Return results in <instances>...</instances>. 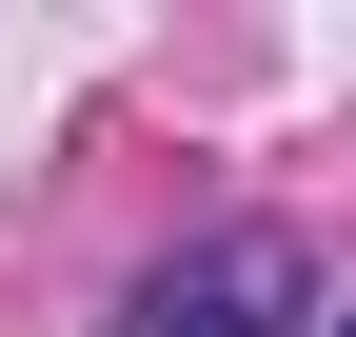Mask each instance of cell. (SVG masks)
<instances>
[{
	"mask_svg": "<svg viewBox=\"0 0 356 337\" xmlns=\"http://www.w3.org/2000/svg\"><path fill=\"white\" fill-rule=\"evenodd\" d=\"M297 298H317V258H297L277 219H238V238H198V258H159L119 337H277Z\"/></svg>",
	"mask_w": 356,
	"mask_h": 337,
	"instance_id": "6da1fadb",
	"label": "cell"
},
{
	"mask_svg": "<svg viewBox=\"0 0 356 337\" xmlns=\"http://www.w3.org/2000/svg\"><path fill=\"white\" fill-rule=\"evenodd\" d=\"M337 337H356V318H337Z\"/></svg>",
	"mask_w": 356,
	"mask_h": 337,
	"instance_id": "7a4b0ae2",
	"label": "cell"
}]
</instances>
